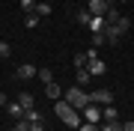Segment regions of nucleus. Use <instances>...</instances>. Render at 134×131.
<instances>
[{
  "instance_id": "nucleus-1",
  "label": "nucleus",
  "mask_w": 134,
  "mask_h": 131,
  "mask_svg": "<svg viewBox=\"0 0 134 131\" xmlns=\"http://www.w3.org/2000/svg\"><path fill=\"white\" fill-rule=\"evenodd\" d=\"M54 113L66 122L69 128H81V110H75L72 104L66 101V98H60V101H54Z\"/></svg>"
},
{
  "instance_id": "nucleus-2",
  "label": "nucleus",
  "mask_w": 134,
  "mask_h": 131,
  "mask_svg": "<svg viewBox=\"0 0 134 131\" xmlns=\"http://www.w3.org/2000/svg\"><path fill=\"white\" fill-rule=\"evenodd\" d=\"M63 98H66V101L75 107V110H83L86 104H92V95H90V92H86L83 87H77V83H75V87H69Z\"/></svg>"
},
{
  "instance_id": "nucleus-3",
  "label": "nucleus",
  "mask_w": 134,
  "mask_h": 131,
  "mask_svg": "<svg viewBox=\"0 0 134 131\" xmlns=\"http://www.w3.org/2000/svg\"><path fill=\"white\" fill-rule=\"evenodd\" d=\"M36 75H39V66H33V63H21L15 69V78L18 81H30V78H36Z\"/></svg>"
},
{
  "instance_id": "nucleus-4",
  "label": "nucleus",
  "mask_w": 134,
  "mask_h": 131,
  "mask_svg": "<svg viewBox=\"0 0 134 131\" xmlns=\"http://www.w3.org/2000/svg\"><path fill=\"white\" fill-rule=\"evenodd\" d=\"M90 95H92V104H101V107L113 104V89H96V92H90Z\"/></svg>"
},
{
  "instance_id": "nucleus-5",
  "label": "nucleus",
  "mask_w": 134,
  "mask_h": 131,
  "mask_svg": "<svg viewBox=\"0 0 134 131\" xmlns=\"http://www.w3.org/2000/svg\"><path fill=\"white\" fill-rule=\"evenodd\" d=\"M107 6H110V0H90L86 12L96 15V18H104V15H107Z\"/></svg>"
},
{
  "instance_id": "nucleus-6",
  "label": "nucleus",
  "mask_w": 134,
  "mask_h": 131,
  "mask_svg": "<svg viewBox=\"0 0 134 131\" xmlns=\"http://www.w3.org/2000/svg\"><path fill=\"white\" fill-rule=\"evenodd\" d=\"M101 33H104L107 36V45H119V39H122V30L119 27H116V24H104V30H101Z\"/></svg>"
},
{
  "instance_id": "nucleus-7",
  "label": "nucleus",
  "mask_w": 134,
  "mask_h": 131,
  "mask_svg": "<svg viewBox=\"0 0 134 131\" xmlns=\"http://www.w3.org/2000/svg\"><path fill=\"white\" fill-rule=\"evenodd\" d=\"M81 113L86 116V122H96V125L101 122V104H86V107H83Z\"/></svg>"
},
{
  "instance_id": "nucleus-8",
  "label": "nucleus",
  "mask_w": 134,
  "mask_h": 131,
  "mask_svg": "<svg viewBox=\"0 0 134 131\" xmlns=\"http://www.w3.org/2000/svg\"><path fill=\"white\" fill-rule=\"evenodd\" d=\"M3 110H6V113H9V116H12L15 122H18V119H24V113H27V110H24V107H21V101H9V104H6V107H3Z\"/></svg>"
},
{
  "instance_id": "nucleus-9",
  "label": "nucleus",
  "mask_w": 134,
  "mask_h": 131,
  "mask_svg": "<svg viewBox=\"0 0 134 131\" xmlns=\"http://www.w3.org/2000/svg\"><path fill=\"white\" fill-rule=\"evenodd\" d=\"M86 69H90L92 78H101V75L107 72V63H101V60H90V63H86Z\"/></svg>"
},
{
  "instance_id": "nucleus-10",
  "label": "nucleus",
  "mask_w": 134,
  "mask_h": 131,
  "mask_svg": "<svg viewBox=\"0 0 134 131\" xmlns=\"http://www.w3.org/2000/svg\"><path fill=\"white\" fill-rule=\"evenodd\" d=\"M122 18V12H119V6L113 3V0H110V6H107V15H104V21L107 24H116V21Z\"/></svg>"
},
{
  "instance_id": "nucleus-11",
  "label": "nucleus",
  "mask_w": 134,
  "mask_h": 131,
  "mask_svg": "<svg viewBox=\"0 0 134 131\" xmlns=\"http://www.w3.org/2000/svg\"><path fill=\"white\" fill-rule=\"evenodd\" d=\"M98 128H101V131H122V122H119V119H101Z\"/></svg>"
},
{
  "instance_id": "nucleus-12",
  "label": "nucleus",
  "mask_w": 134,
  "mask_h": 131,
  "mask_svg": "<svg viewBox=\"0 0 134 131\" xmlns=\"http://www.w3.org/2000/svg\"><path fill=\"white\" fill-rule=\"evenodd\" d=\"M92 81V75H90V69H77V75H75V83L77 87H86V83Z\"/></svg>"
},
{
  "instance_id": "nucleus-13",
  "label": "nucleus",
  "mask_w": 134,
  "mask_h": 131,
  "mask_svg": "<svg viewBox=\"0 0 134 131\" xmlns=\"http://www.w3.org/2000/svg\"><path fill=\"white\" fill-rule=\"evenodd\" d=\"M36 78H39V81H42V83H45V87H48V83H54V72H51V69H48V66H39V75H36Z\"/></svg>"
},
{
  "instance_id": "nucleus-14",
  "label": "nucleus",
  "mask_w": 134,
  "mask_h": 131,
  "mask_svg": "<svg viewBox=\"0 0 134 131\" xmlns=\"http://www.w3.org/2000/svg\"><path fill=\"white\" fill-rule=\"evenodd\" d=\"M104 24H107L104 18H96V15H92V21H90V27H86V30H90V33H101V30H104Z\"/></svg>"
},
{
  "instance_id": "nucleus-15",
  "label": "nucleus",
  "mask_w": 134,
  "mask_h": 131,
  "mask_svg": "<svg viewBox=\"0 0 134 131\" xmlns=\"http://www.w3.org/2000/svg\"><path fill=\"white\" fill-rule=\"evenodd\" d=\"M101 119H119V110H116L113 104H107V107H101Z\"/></svg>"
},
{
  "instance_id": "nucleus-16",
  "label": "nucleus",
  "mask_w": 134,
  "mask_h": 131,
  "mask_svg": "<svg viewBox=\"0 0 134 131\" xmlns=\"http://www.w3.org/2000/svg\"><path fill=\"white\" fill-rule=\"evenodd\" d=\"M75 21H77V24H81V27H90V21H92V15L86 12V9H81V12L75 15Z\"/></svg>"
},
{
  "instance_id": "nucleus-17",
  "label": "nucleus",
  "mask_w": 134,
  "mask_h": 131,
  "mask_svg": "<svg viewBox=\"0 0 134 131\" xmlns=\"http://www.w3.org/2000/svg\"><path fill=\"white\" fill-rule=\"evenodd\" d=\"M45 92H48V98H54V101H60V83H48V87H45Z\"/></svg>"
},
{
  "instance_id": "nucleus-18",
  "label": "nucleus",
  "mask_w": 134,
  "mask_h": 131,
  "mask_svg": "<svg viewBox=\"0 0 134 131\" xmlns=\"http://www.w3.org/2000/svg\"><path fill=\"white\" fill-rule=\"evenodd\" d=\"M18 101H21V107H24V110H30V107H33V95H30V92H21Z\"/></svg>"
},
{
  "instance_id": "nucleus-19",
  "label": "nucleus",
  "mask_w": 134,
  "mask_h": 131,
  "mask_svg": "<svg viewBox=\"0 0 134 131\" xmlns=\"http://www.w3.org/2000/svg\"><path fill=\"white\" fill-rule=\"evenodd\" d=\"M24 119H27V122H42V113H39L36 107H30V110L24 113Z\"/></svg>"
},
{
  "instance_id": "nucleus-20",
  "label": "nucleus",
  "mask_w": 134,
  "mask_h": 131,
  "mask_svg": "<svg viewBox=\"0 0 134 131\" xmlns=\"http://www.w3.org/2000/svg\"><path fill=\"white\" fill-rule=\"evenodd\" d=\"M51 12H54L51 3H45V0H42V3H36V15H51Z\"/></svg>"
},
{
  "instance_id": "nucleus-21",
  "label": "nucleus",
  "mask_w": 134,
  "mask_h": 131,
  "mask_svg": "<svg viewBox=\"0 0 134 131\" xmlns=\"http://www.w3.org/2000/svg\"><path fill=\"white\" fill-rule=\"evenodd\" d=\"M116 27H119L122 33H128V30H131V18H128V15H122V18L116 21Z\"/></svg>"
},
{
  "instance_id": "nucleus-22",
  "label": "nucleus",
  "mask_w": 134,
  "mask_h": 131,
  "mask_svg": "<svg viewBox=\"0 0 134 131\" xmlns=\"http://www.w3.org/2000/svg\"><path fill=\"white\" fill-rule=\"evenodd\" d=\"M98 45H107V36L104 33H92V48H98Z\"/></svg>"
},
{
  "instance_id": "nucleus-23",
  "label": "nucleus",
  "mask_w": 134,
  "mask_h": 131,
  "mask_svg": "<svg viewBox=\"0 0 134 131\" xmlns=\"http://www.w3.org/2000/svg\"><path fill=\"white\" fill-rule=\"evenodd\" d=\"M24 24H27L30 30H33V27L39 24V15H36V12H30V15H24Z\"/></svg>"
},
{
  "instance_id": "nucleus-24",
  "label": "nucleus",
  "mask_w": 134,
  "mask_h": 131,
  "mask_svg": "<svg viewBox=\"0 0 134 131\" xmlns=\"http://www.w3.org/2000/svg\"><path fill=\"white\" fill-rule=\"evenodd\" d=\"M86 63H90V60H86V54L81 51V54H75V66L77 69H86Z\"/></svg>"
},
{
  "instance_id": "nucleus-25",
  "label": "nucleus",
  "mask_w": 134,
  "mask_h": 131,
  "mask_svg": "<svg viewBox=\"0 0 134 131\" xmlns=\"http://www.w3.org/2000/svg\"><path fill=\"white\" fill-rule=\"evenodd\" d=\"M21 9H24L27 15H30V12H36V0H21Z\"/></svg>"
},
{
  "instance_id": "nucleus-26",
  "label": "nucleus",
  "mask_w": 134,
  "mask_h": 131,
  "mask_svg": "<svg viewBox=\"0 0 134 131\" xmlns=\"http://www.w3.org/2000/svg\"><path fill=\"white\" fill-rule=\"evenodd\" d=\"M9 131H30V122H27V119H18L15 128H9Z\"/></svg>"
},
{
  "instance_id": "nucleus-27",
  "label": "nucleus",
  "mask_w": 134,
  "mask_h": 131,
  "mask_svg": "<svg viewBox=\"0 0 134 131\" xmlns=\"http://www.w3.org/2000/svg\"><path fill=\"white\" fill-rule=\"evenodd\" d=\"M9 54H12V45H9V42H0V57L6 60V57H9Z\"/></svg>"
},
{
  "instance_id": "nucleus-28",
  "label": "nucleus",
  "mask_w": 134,
  "mask_h": 131,
  "mask_svg": "<svg viewBox=\"0 0 134 131\" xmlns=\"http://www.w3.org/2000/svg\"><path fill=\"white\" fill-rule=\"evenodd\" d=\"M77 131H101V128L96 125V122H81V128H77Z\"/></svg>"
},
{
  "instance_id": "nucleus-29",
  "label": "nucleus",
  "mask_w": 134,
  "mask_h": 131,
  "mask_svg": "<svg viewBox=\"0 0 134 131\" xmlns=\"http://www.w3.org/2000/svg\"><path fill=\"white\" fill-rule=\"evenodd\" d=\"M86 60H98V48H92V45H90V48H86Z\"/></svg>"
},
{
  "instance_id": "nucleus-30",
  "label": "nucleus",
  "mask_w": 134,
  "mask_h": 131,
  "mask_svg": "<svg viewBox=\"0 0 134 131\" xmlns=\"http://www.w3.org/2000/svg\"><path fill=\"white\" fill-rule=\"evenodd\" d=\"M30 131H45V122H30Z\"/></svg>"
},
{
  "instance_id": "nucleus-31",
  "label": "nucleus",
  "mask_w": 134,
  "mask_h": 131,
  "mask_svg": "<svg viewBox=\"0 0 134 131\" xmlns=\"http://www.w3.org/2000/svg\"><path fill=\"white\" fill-rule=\"evenodd\" d=\"M122 131H134V122H122Z\"/></svg>"
},
{
  "instance_id": "nucleus-32",
  "label": "nucleus",
  "mask_w": 134,
  "mask_h": 131,
  "mask_svg": "<svg viewBox=\"0 0 134 131\" xmlns=\"http://www.w3.org/2000/svg\"><path fill=\"white\" fill-rule=\"evenodd\" d=\"M6 104H9V98H6L3 92H0V107H6Z\"/></svg>"
},
{
  "instance_id": "nucleus-33",
  "label": "nucleus",
  "mask_w": 134,
  "mask_h": 131,
  "mask_svg": "<svg viewBox=\"0 0 134 131\" xmlns=\"http://www.w3.org/2000/svg\"><path fill=\"white\" fill-rule=\"evenodd\" d=\"M119 3H128V0H119Z\"/></svg>"
}]
</instances>
